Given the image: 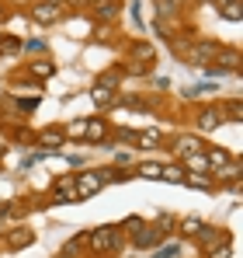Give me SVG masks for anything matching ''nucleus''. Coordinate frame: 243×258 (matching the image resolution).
Listing matches in <instances>:
<instances>
[{"mask_svg": "<svg viewBox=\"0 0 243 258\" xmlns=\"http://www.w3.org/2000/svg\"><path fill=\"white\" fill-rule=\"evenodd\" d=\"M181 168H184V174H208V161H205V150L202 154H184L181 157Z\"/></svg>", "mask_w": 243, "mask_h": 258, "instance_id": "2eb2a0df", "label": "nucleus"}, {"mask_svg": "<svg viewBox=\"0 0 243 258\" xmlns=\"http://www.w3.org/2000/svg\"><path fill=\"white\" fill-rule=\"evenodd\" d=\"M21 39H11V35H0V52H18Z\"/></svg>", "mask_w": 243, "mask_h": 258, "instance_id": "cd10ccee", "label": "nucleus"}, {"mask_svg": "<svg viewBox=\"0 0 243 258\" xmlns=\"http://www.w3.org/2000/svg\"><path fill=\"white\" fill-rule=\"evenodd\" d=\"M202 227H205V223L198 220V216H188V220H181V223H177V230H181L184 237H195V234H198Z\"/></svg>", "mask_w": 243, "mask_h": 258, "instance_id": "b1692460", "label": "nucleus"}, {"mask_svg": "<svg viewBox=\"0 0 243 258\" xmlns=\"http://www.w3.org/2000/svg\"><path fill=\"white\" fill-rule=\"evenodd\" d=\"M56 258H66V255H56Z\"/></svg>", "mask_w": 243, "mask_h": 258, "instance_id": "e433bc0d", "label": "nucleus"}, {"mask_svg": "<svg viewBox=\"0 0 243 258\" xmlns=\"http://www.w3.org/2000/svg\"><path fill=\"white\" fill-rule=\"evenodd\" d=\"M205 258H233V248L229 244H219V248H208Z\"/></svg>", "mask_w": 243, "mask_h": 258, "instance_id": "c85d7f7f", "label": "nucleus"}, {"mask_svg": "<svg viewBox=\"0 0 243 258\" xmlns=\"http://www.w3.org/2000/svg\"><path fill=\"white\" fill-rule=\"evenodd\" d=\"M184 185L202 188V192H212V188H215V178H208V174H188V178H184Z\"/></svg>", "mask_w": 243, "mask_h": 258, "instance_id": "4be33fe9", "label": "nucleus"}, {"mask_svg": "<svg viewBox=\"0 0 243 258\" xmlns=\"http://www.w3.org/2000/svg\"><path fill=\"white\" fill-rule=\"evenodd\" d=\"M0 21H7V11H4V4H0Z\"/></svg>", "mask_w": 243, "mask_h": 258, "instance_id": "72a5a7b5", "label": "nucleus"}, {"mask_svg": "<svg viewBox=\"0 0 243 258\" xmlns=\"http://www.w3.org/2000/svg\"><path fill=\"white\" fill-rule=\"evenodd\" d=\"M240 7H243L240 0H236V4H226V7H219V14H222L226 21H240V18H243V11H240Z\"/></svg>", "mask_w": 243, "mask_h": 258, "instance_id": "bb28decb", "label": "nucleus"}, {"mask_svg": "<svg viewBox=\"0 0 243 258\" xmlns=\"http://www.w3.org/2000/svg\"><path fill=\"white\" fill-rule=\"evenodd\" d=\"M83 140H87V143H104V140H108V122H104V119H87Z\"/></svg>", "mask_w": 243, "mask_h": 258, "instance_id": "dca6fc26", "label": "nucleus"}, {"mask_svg": "<svg viewBox=\"0 0 243 258\" xmlns=\"http://www.w3.org/2000/svg\"><path fill=\"white\" fill-rule=\"evenodd\" d=\"M0 216H7V203L4 199H0Z\"/></svg>", "mask_w": 243, "mask_h": 258, "instance_id": "473e14b6", "label": "nucleus"}, {"mask_svg": "<svg viewBox=\"0 0 243 258\" xmlns=\"http://www.w3.org/2000/svg\"><path fill=\"white\" fill-rule=\"evenodd\" d=\"M122 234H125V230H118V227H94V230L87 234V248H90L94 255H118L122 244H125Z\"/></svg>", "mask_w": 243, "mask_h": 258, "instance_id": "f257e3e1", "label": "nucleus"}, {"mask_svg": "<svg viewBox=\"0 0 243 258\" xmlns=\"http://www.w3.org/2000/svg\"><path fill=\"white\" fill-rule=\"evenodd\" d=\"M205 161H208V171H219V168H226L233 161V154L222 150V147H205Z\"/></svg>", "mask_w": 243, "mask_h": 258, "instance_id": "4468645a", "label": "nucleus"}, {"mask_svg": "<svg viewBox=\"0 0 243 258\" xmlns=\"http://www.w3.org/2000/svg\"><path fill=\"white\" fill-rule=\"evenodd\" d=\"M104 185H108V171L104 168H87V171L77 174V199H94Z\"/></svg>", "mask_w": 243, "mask_h": 258, "instance_id": "7ed1b4c3", "label": "nucleus"}, {"mask_svg": "<svg viewBox=\"0 0 243 258\" xmlns=\"http://www.w3.org/2000/svg\"><path fill=\"white\" fill-rule=\"evenodd\" d=\"M83 133H87V119H73L70 126L63 129V136H66V140H83Z\"/></svg>", "mask_w": 243, "mask_h": 258, "instance_id": "393cba45", "label": "nucleus"}, {"mask_svg": "<svg viewBox=\"0 0 243 258\" xmlns=\"http://www.w3.org/2000/svg\"><path fill=\"white\" fill-rule=\"evenodd\" d=\"M115 140H122V143H136V129H115Z\"/></svg>", "mask_w": 243, "mask_h": 258, "instance_id": "c756f323", "label": "nucleus"}, {"mask_svg": "<svg viewBox=\"0 0 243 258\" xmlns=\"http://www.w3.org/2000/svg\"><path fill=\"white\" fill-rule=\"evenodd\" d=\"M177 255V244H167V248H157L153 251V258H174Z\"/></svg>", "mask_w": 243, "mask_h": 258, "instance_id": "7c9ffc66", "label": "nucleus"}, {"mask_svg": "<svg viewBox=\"0 0 243 258\" xmlns=\"http://www.w3.org/2000/svg\"><path fill=\"white\" fill-rule=\"evenodd\" d=\"M160 171H163V164H157V161H143L132 174H139V178H146V181H160Z\"/></svg>", "mask_w": 243, "mask_h": 258, "instance_id": "a211bd4d", "label": "nucleus"}, {"mask_svg": "<svg viewBox=\"0 0 243 258\" xmlns=\"http://www.w3.org/2000/svg\"><path fill=\"white\" fill-rule=\"evenodd\" d=\"M118 70L115 74H104V77H97L94 87H90V101L97 105V108H104V105H115V87H118Z\"/></svg>", "mask_w": 243, "mask_h": 258, "instance_id": "20e7f679", "label": "nucleus"}, {"mask_svg": "<svg viewBox=\"0 0 243 258\" xmlns=\"http://www.w3.org/2000/svg\"><path fill=\"white\" fill-rule=\"evenodd\" d=\"M219 49H222V42H212V39L188 42L184 45V63H191V67H208V63H215Z\"/></svg>", "mask_w": 243, "mask_h": 258, "instance_id": "f03ea898", "label": "nucleus"}, {"mask_svg": "<svg viewBox=\"0 0 243 258\" xmlns=\"http://www.w3.org/2000/svg\"><path fill=\"white\" fill-rule=\"evenodd\" d=\"M222 115L229 119V122H240L243 108H240V98H233V101H226V108H222Z\"/></svg>", "mask_w": 243, "mask_h": 258, "instance_id": "a878e982", "label": "nucleus"}, {"mask_svg": "<svg viewBox=\"0 0 243 258\" xmlns=\"http://www.w3.org/2000/svg\"><path fill=\"white\" fill-rule=\"evenodd\" d=\"M25 74H28L35 84H42V81H49V77L56 74V63H52V59H32V63L25 67Z\"/></svg>", "mask_w": 243, "mask_h": 258, "instance_id": "9b49d317", "label": "nucleus"}, {"mask_svg": "<svg viewBox=\"0 0 243 258\" xmlns=\"http://www.w3.org/2000/svg\"><path fill=\"white\" fill-rule=\"evenodd\" d=\"M160 178H163V181H170V185H184V178H188V174H184L181 164H163Z\"/></svg>", "mask_w": 243, "mask_h": 258, "instance_id": "6ab92c4d", "label": "nucleus"}, {"mask_svg": "<svg viewBox=\"0 0 243 258\" xmlns=\"http://www.w3.org/2000/svg\"><path fill=\"white\" fill-rule=\"evenodd\" d=\"M83 244H87V234H77V237H70L66 244H63V255L66 258H77L83 251Z\"/></svg>", "mask_w": 243, "mask_h": 258, "instance_id": "5701e85b", "label": "nucleus"}, {"mask_svg": "<svg viewBox=\"0 0 243 258\" xmlns=\"http://www.w3.org/2000/svg\"><path fill=\"white\" fill-rule=\"evenodd\" d=\"M87 4H94V7H97V4H111V0H87Z\"/></svg>", "mask_w": 243, "mask_h": 258, "instance_id": "f704fd0d", "label": "nucleus"}, {"mask_svg": "<svg viewBox=\"0 0 243 258\" xmlns=\"http://www.w3.org/2000/svg\"><path fill=\"white\" fill-rule=\"evenodd\" d=\"M212 4H219V7H226V4H236V0H212Z\"/></svg>", "mask_w": 243, "mask_h": 258, "instance_id": "2f4dec72", "label": "nucleus"}, {"mask_svg": "<svg viewBox=\"0 0 243 258\" xmlns=\"http://www.w3.org/2000/svg\"><path fill=\"white\" fill-rule=\"evenodd\" d=\"M160 140H163L160 129H146V133H136V143H139L143 150H153V147H157Z\"/></svg>", "mask_w": 243, "mask_h": 258, "instance_id": "aec40b11", "label": "nucleus"}, {"mask_svg": "<svg viewBox=\"0 0 243 258\" xmlns=\"http://www.w3.org/2000/svg\"><path fill=\"white\" fill-rule=\"evenodd\" d=\"M195 241H198V248H202V251H208V248H219V244H229L233 237H229V230H222V227H208V223H205L202 230L195 234Z\"/></svg>", "mask_w": 243, "mask_h": 258, "instance_id": "0eeeda50", "label": "nucleus"}, {"mask_svg": "<svg viewBox=\"0 0 243 258\" xmlns=\"http://www.w3.org/2000/svg\"><path fill=\"white\" fill-rule=\"evenodd\" d=\"M94 18H97V21H115V18H118V0L97 4V7H94Z\"/></svg>", "mask_w": 243, "mask_h": 258, "instance_id": "412c9836", "label": "nucleus"}, {"mask_svg": "<svg viewBox=\"0 0 243 258\" xmlns=\"http://www.w3.org/2000/svg\"><path fill=\"white\" fill-rule=\"evenodd\" d=\"M129 63H146V67H153V63H157V49L139 39V42L129 45Z\"/></svg>", "mask_w": 243, "mask_h": 258, "instance_id": "6e6552de", "label": "nucleus"}, {"mask_svg": "<svg viewBox=\"0 0 243 258\" xmlns=\"http://www.w3.org/2000/svg\"><path fill=\"white\" fill-rule=\"evenodd\" d=\"M28 14H32L35 25H56L63 18V7H59V0H35Z\"/></svg>", "mask_w": 243, "mask_h": 258, "instance_id": "423d86ee", "label": "nucleus"}, {"mask_svg": "<svg viewBox=\"0 0 243 258\" xmlns=\"http://www.w3.org/2000/svg\"><path fill=\"white\" fill-rule=\"evenodd\" d=\"M215 67H222L226 74H240V49L222 45V49H219V56H215Z\"/></svg>", "mask_w": 243, "mask_h": 258, "instance_id": "9d476101", "label": "nucleus"}, {"mask_svg": "<svg viewBox=\"0 0 243 258\" xmlns=\"http://www.w3.org/2000/svg\"><path fill=\"white\" fill-rule=\"evenodd\" d=\"M28 244H35V230H28V227H14V230H7V248H11V251L28 248Z\"/></svg>", "mask_w": 243, "mask_h": 258, "instance_id": "ddd939ff", "label": "nucleus"}, {"mask_svg": "<svg viewBox=\"0 0 243 258\" xmlns=\"http://www.w3.org/2000/svg\"><path fill=\"white\" fill-rule=\"evenodd\" d=\"M4 150H7V147H4V143H0V157H4Z\"/></svg>", "mask_w": 243, "mask_h": 258, "instance_id": "c9c22d12", "label": "nucleus"}, {"mask_svg": "<svg viewBox=\"0 0 243 258\" xmlns=\"http://www.w3.org/2000/svg\"><path fill=\"white\" fill-rule=\"evenodd\" d=\"M222 122H226L222 105H208V108H202V112H198V129H202V133H208V129H215V126H222Z\"/></svg>", "mask_w": 243, "mask_h": 258, "instance_id": "1a4fd4ad", "label": "nucleus"}, {"mask_svg": "<svg viewBox=\"0 0 243 258\" xmlns=\"http://www.w3.org/2000/svg\"><path fill=\"white\" fill-rule=\"evenodd\" d=\"M174 150H177L181 157H184V154H202V150H205V143L198 140V136H181V140L174 143Z\"/></svg>", "mask_w": 243, "mask_h": 258, "instance_id": "f3484780", "label": "nucleus"}, {"mask_svg": "<svg viewBox=\"0 0 243 258\" xmlns=\"http://www.w3.org/2000/svg\"><path fill=\"white\" fill-rule=\"evenodd\" d=\"M35 143H39V147H45V150H52V154H56V150H59V147H66V136H63V129H42L39 136H35Z\"/></svg>", "mask_w": 243, "mask_h": 258, "instance_id": "f8f14e48", "label": "nucleus"}, {"mask_svg": "<svg viewBox=\"0 0 243 258\" xmlns=\"http://www.w3.org/2000/svg\"><path fill=\"white\" fill-rule=\"evenodd\" d=\"M52 203H59V206L80 203L77 199V174H63V178L52 181Z\"/></svg>", "mask_w": 243, "mask_h": 258, "instance_id": "39448f33", "label": "nucleus"}]
</instances>
